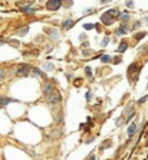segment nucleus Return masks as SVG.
Masks as SVG:
<instances>
[{"label":"nucleus","instance_id":"nucleus-2","mask_svg":"<svg viewBox=\"0 0 148 160\" xmlns=\"http://www.w3.org/2000/svg\"><path fill=\"white\" fill-rule=\"evenodd\" d=\"M30 69H32L30 65H20L17 68V71H16V75L17 77H27L30 74Z\"/></svg>","mask_w":148,"mask_h":160},{"label":"nucleus","instance_id":"nucleus-24","mask_svg":"<svg viewBox=\"0 0 148 160\" xmlns=\"http://www.w3.org/2000/svg\"><path fill=\"white\" fill-rule=\"evenodd\" d=\"M85 72H86V75H88V77H91V75H92V71H91V68H89V67L85 68Z\"/></svg>","mask_w":148,"mask_h":160},{"label":"nucleus","instance_id":"nucleus-18","mask_svg":"<svg viewBox=\"0 0 148 160\" xmlns=\"http://www.w3.org/2000/svg\"><path fill=\"white\" fill-rule=\"evenodd\" d=\"M95 28V25H92V23H86V25H84V29H86V30H91V29H93Z\"/></svg>","mask_w":148,"mask_h":160},{"label":"nucleus","instance_id":"nucleus-28","mask_svg":"<svg viewBox=\"0 0 148 160\" xmlns=\"http://www.w3.org/2000/svg\"><path fill=\"white\" fill-rule=\"evenodd\" d=\"M105 146H111V142H104V143H102V146H101V147L104 149Z\"/></svg>","mask_w":148,"mask_h":160},{"label":"nucleus","instance_id":"nucleus-11","mask_svg":"<svg viewBox=\"0 0 148 160\" xmlns=\"http://www.w3.org/2000/svg\"><path fill=\"white\" fill-rule=\"evenodd\" d=\"M108 12H109V13H111V15L114 16L115 19L121 18V15H122V13H121V10H118V9H111V10H108Z\"/></svg>","mask_w":148,"mask_h":160},{"label":"nucleus","instance_id":"nucleus-12","mask_svg":"<svg viewBox=\"0 0 148 160\" xmlns=\"http://www.w3.org/2000/svg\"><path fill=\"white\" fill-rule=\"evenodd\" d=\"M9 102H13L12 98H6V97H0V104L2 105H7Z\"/></svg>","mask_w":148,"mask_h":160},{"label":"nucleus","instance_id":"nucleus-29","mask_svg":"<svg viewBox=\"0 0 148 160\" xmlns=\"http://www.w3.org/2000/svg\"><path fill=\"white\" fill-rule=\"evenodd\" d=\"M140 25H141V22H135V23H134V29H137V28H140Z\"/></svg>","mask_w":148,"mask_h":160},{"label":"nucleus","instance_id":"nucleus-5","mask_svg":"<svg viewBox=\"0 0 148 160\" xmlns=\"http://www.w3.org/2000/svg\"><path fill=\"white\" fill-rule=\"evenodd\" d=\"M55 85H53L52 82H48V84H45L43 87V95L45 97H49V95H52L53 92H55Z\"/></svg>","mask_w":148,"mask_h":160},{"label":"nucleus","instance_id":"nucleus-30","mask_svg":"<svg viewBox=\"0 0 148 160\" xmlns=\"http://www.w3.org/2000/svg\"><path fill=\"white\" fill-rule=\"evenodd\" d=\"M86 160H95V154H91V156H89Z\"/></svg>","mask_w":148,"mask_h":160},{"label":"nucleus","instance_id":"nucleus-31","mask_svg":"<svg viewBox=\"0 0 148 160\" xmlns=\"http://www.w3.org/2000/svg\"><path fill=\"white\" fill-rule=\"evenodd\" d=\"M86 100H88V101L91 100V92H88V94H86Z\"/></svg>","mask_w":148,"mask_h":160},{"label":"nucleus","instance_id":"nucleus-3","mask_svg":"<svg viewBox=\"0 0 148 160\" xmlns=\"http://www.w3.org/2000/svg\"><path fill=\"white\" fill-rule=\"evenodd\" d=\"M62 6V0H48L46 2V8L49 9V10H58V9Z\"/></svg>","mask_w":148,"mask_h":160},{"label":"nucleus","instance_id":"nucleus-16","mask_svg":"<svg viewBox=\"0 0 148 160\" xmlns=\"http://www.w3.org/2000/svg\"><path fill=\"white\" fill-rule=\"evenodd\" d=\"M101 61L107 63V62H111L112 59H111V56H109V55H102V56H101Z\"/></svg>","mask_w":148,"mask_h":160},{"label":"nucleus","instance_id":"nucleus-7","mask_svg":"<svg viewBox=\"0 0 148 160\" xmlns=\"http://www.w3.org/2000/svg\"><path fill=\"white\" fill-rule=\"evenodd\" d=\"M74 25H75V20H70V19H68V20H65L63 22V29H70V28H74Z\"/></svg>","mask_w":148,"mask_h":160},{"label":"nucleus","instance_id":"nucleus-9","mask_svg":"<svg viewBox=\"0 0 148 160\" xmlns=\"http://www.w3.org/2000/svg\"><path fill=\"white\" fill-rule=\"evenodd\" d=\"M48 33L50 35V38H52V39H59V33H58V30L56 29H48Z\"/></svg>","mask_w":148,"mask_h":160},{"label":"nucleus","instance_id":"nucleus-22","mask_svg":"<svg viewBox=\"0 0 148 160\" xmlns=\"http://www.w3.org/2000/svg\"><path fill=\"white\" fill-rule=\"evenodd\" d=\"M112 62H114V63H121L122 62V58H121V56H117L115 59H112Z\"/></svg>","mask_w":148,"mask_h":160},{"label":"nucleus","instance_id":"nucleus-23","mask_svg":"<svg viewBox=\"0 0 148 160\" xmlns=\"http://www.w3.org/2000/svg\"><path fill=\"white\" fill-rule=\"evenodd\" d=\"M3 78H4V69L3 68H0V82L3 81Z\"/></svg>","mask_w":148,"mask_h":160},{"label":"nucleus","instance_id":"nucleus-13","mask_svg":"<svg viewBox=\"0 0 148 160\" xmlns=\"http://www.w3.org/2000/svg\"><path fill=\"white\" fill-rule=\"evenodd\" d=\"M119 19H121L122 22H127V20L130 19V13H128V12H124V13L121 15V18H119Z\"/></svg>","mask_w":148,"mask_h":160},{"label":"nucleus","instance_id":"nucleus-4","mask_svg":"<svg viewBox=\"0 0 148 160\" xmlns=\"http://www.w3.org/2000/svg\"><path fill=\"white\" fill-rule=\"evenodd\" d=\"M101 20H102V23H104V25H108V26H109V25H112V23H114L115 18L111 15V13H109V12H107V13H104V15L101 16Z\"/></svg>","mask_w":148,"mask_h":160},{"label":"nucleus","instance_id":"nucleus-14","mask_svg":"<svg viewBox=\"0 0 148 160\" xmlns=\"http://www.w3.org/2000/svg\"><path fill=\"white\" fill-rule=\"evenodd\" d=\"M20 10H22L23 12V13H33V9H32V8H29V6H25V8H22V9H20Z\"/></svg>","mask_w":148,"mask_h":160},{"label":"nucleus","instance_id":"nucleus-8","mask_svg":"<svg viewBox=\"0 0 148 160\" xmlns=\"http://www.w3.org/2000/svg\"><path fill=\"white\" fill-rule=\"evenodd\" d=\"M127 30H128L127 25H125V23H121V26H119L118 29H117V35H124V33L127 32Z\"/></svg>","mask_w":148,"mask_h":160},{"label":"nucleus","instance_id":"nucleus-1","mask_svg":"<svg viewBox=\"0 0 148 160\" xmlns=\"http://www.w3.org/2000/svg\"><path fill=\"white\" fill-rule=\"evenodd\" d=\"M60 101H62V94L59 91H55L52 95L48 97V102L50 105H58V104H60Z\"/></svg>","mask_w":148,"mask_h":160},{"label":"nucleus","instance_id":"nucleus-26","mask_svg":"<svg viewBox=\"0 0 148 160\" xmlns=\"http://www.w3.org/2000/svg\"><path fill=\"white\" fill-rule=\"evenodd\" d=\"M108 43H109V39H108V38H105V39L102 41V43H101V45H102V46H107Z\"/></svg>","mask_w":148,"mask_h":160},{"label":"nucleus","instance_id":"nucleus-19","mask_svg":"<svg viewBox=\"0 0 148 160\" xmlns=\"http://www.w3.org/2000/svg\"><path fill=\"white\" fill-rule=\"evenodd\" d=\"M43 68L46 69V71H52V69H53V65H52V63H45Z\"/></svg>","mask_w":148,"mask_h":160},{"label":"nucleus","instance_id":"nucleus-27","mask_svg":"<svg viewBox=\"0 0 148 160\" xmlns=\"http://www.w3.org/2000/svg\"><path fill=\"white\" fill-rule=\"evenodd\" d=\"M122 123H124V118H119V120H117V121H115V124H117V126H121Z\"/></svg>","mask_w":148,"mask_h":160},{"label":"nucleus","instance_id":"nucleus-6","mask_svg":"<svg viewBox=\"0 0 148 160\" xmlns=\"http://www.w3.org/2000/svg\"><path fill=\"white\" fill-rule=\"evenodd\" d=\"M137 128H138L137 124H135V123H131L130 127H128V137H130V138L134 137V134L137 133Z\"/></svg>","mask_w":148,"mask_h":160},{"label":"nucleus","instance_id":"nucleus-32","mask_svg":"<svg viewBox=\"0 0 148 160\" xmlns=\"http://www.w3.org/2000/svg\"><path fill=\"white\" fill-rule=\"evenodd\" d=\"M109 0H101V3H108Z\"/></svg>","mask_w":148,"mask_h":160},{"label":"nucleus","instance_id":"nucleus-20","mask_svg":"<svg viewBox=\"0 0 148 160\" xmlns=\"http://www.w3.org/2000/svg\"><path fill=\"white\" fill-rule=\"evenodd\" d=\"M27 30H29V26H26V28H23V29H20L17 32V35H25V33H27Z\"/></svg>","mask_w":148,"mask_h":160},{"label":"nucleus","instance_id":"nucleus-25","mask_svg":"<svg viewBox=\"0 0 148 160\" xmlns=\"http://www.w3.org/2000/svg\"><path fill=\"white\" fill-rule=\"evenodd\" d=\"M127 6L128 8H134V2L132 0H127Z\"/></svg>","mask_w":148,"mask_h":160},{"label":"nucleus","instance_id":"nucleus-21","mask_svg":"<svg viewBox=\"0 0 148 160\" xmlns=\"http://www.w3.org/2000/svg\"><path fill=\"white\" fill-rule=\"evenodd\" d=\"M147 100H148V95H145V97L140 98V100L137 101V104H138V105H141V104H142V102H145V101H147Z\"/></svg>","mask_w":148,"mask_h":160},{"label":"nucleus","instance_id":"nucleus-15","mask_svg":"<svg viewBox=\"0 0 148 160\" xmlns=\"http://www.w3.org/2000/svg\"><path fill=\"white\" fill-rule=\"evenodd\" d=\"M33 72H35V75H39L41 78H45V77H46V75H45V72H42L41 69H37V68H35Z\"/></svg>","mask_w":148,"mask_h":160},{"label":"nucleus","instance_id":"nucleus-17","mask_svg":"<svg viewBox=\"0 0 148 160\" xmlns=\"http://www.w3.org/2000/svg\"><path fill=\"white\" fill-rule=\"evenodd\" d=\"M145 32H140V33H137L135 35V39H137V41H140V39H142V38H145Z\"/></svg>","mask_w":148,"mask_h":160},{"label":"nucleus","instance_id":"nucleus-10","mask_svg":"<svg viewBox=\"0 0 148 160\" xmlns=\"http://www.w3.org/2000/svg\"><path fill=\"white\" fill-rule=\"evenodd\" d=\"M127 49H128V43H127L125 41H122L121 45H119V48H118V52H119V53H124Z\"/></svg>","mask_w":148,"mask_h":160}]
</instances>
